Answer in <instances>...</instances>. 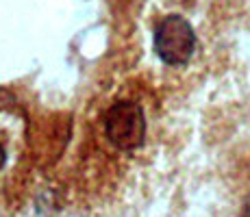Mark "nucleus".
Masks as SVG:
<instances>
[{"instance_id": "obj_1", "label": "nucleus", "mask_w": 250, "mask_h": 217, "mask_svg": "<svg viewBox=\"0 0 250 217\" xmlns=\"http://www.w3.org/2000/svg\"><path fill=\"white\" fill-rule=\"evenodd\" d=\"M107 139L120 150H135L146 139V118L139 104L120 100L104 115Z\"/></svg>"}, {"instance_id": "obj_2", "label": "nucleus", "mask_w": 250, "mask_h": 217, "mask_svg": "<svg viewBox=\"0 0 250 217\" xmlns=\"http://www.w3.org/2000/svg\"><path fill=\"white\" fill-rule=\"evenodd\" d=\"M196 33L181 16H167L155 28V52L170 65L187 63L194 55Z\"/></svg>"}, {"instance_id": "obj_3", "label": "nucleus", "mask_w": 250, "mask_h": 217, "mask_svg": "<svg viewBox=\"0 0 250 217\" xmlns=\"http://www.w3.org/2000/svg\"><path fill=\"white\" fill-rule=\"evenodd\" d=\"M4 161H7V152H4V148H2V146H0V170H2Z\"/></svg>"}, {"instance_id": "obj_4", "label": "nucleus", "mask_w": 250, "mask_h": 217, "mask_svg": "<svg viewBox=\"0 0 250 217\" xmlns=\"http://www.w3.org/2000/svg\"><path fill=\"white\" fill-rule=\"evenodd\" d=\"M242 217H250V200L244 204V213H242Z\"/></svg>"}]
</instances>
